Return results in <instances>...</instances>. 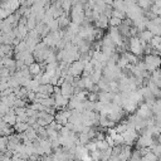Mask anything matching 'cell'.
Returning a JSON list of instances; mask_svg holds the SVG:
<instances>
[{
  "mask_svg": "<svg viewBox=\"0 0 161 161\" xmlns=\"http://www.w3.org/2000/svg\"><path fill=\"white\" fill-rule=\"evenodd\" d=\"M144 63L146 66V72H149L151 74L152 72H155L156 69H159L161 67V58L159 55L147 54L144 57Z\"/></svg>",
  "mask_w": 161,
  "mask_h": 161,
  "instance_id": "cell-1",
  "label": "cell"
},
{
  "mask_svg": "<svg viewBox=\"0 0 161 161\" xmlns=\"http://www.w3.org/2000/svg\"><path fill=\"white\" fill-rule=\"evenodd\" d=\"M122 137H123V144L127 145V146H131L137 139V131L134 130V128H127V131H125L122 134Z\"/></svg>",
  "mask_w": 161,
  "mask_h": 161,
  "instance_id": "cell-2",
  "label": "cell"
},
{
  "mask_svg": "<svg viewBox=\"0 0 161 161\" xmlns=\"http://www.w3.org/2000/svg\"><path fill=\"white\" fill-rule=\"evenodd\" d=\"M136 115H137L140 118L149 120V118H151V117H152V111H151V108H150L149 106H146L145 103H142V105H140V107L137 108Z\"/></svg>",
  "mask_w": 161,
  "mask_h": 161,
  "instance_id": "cell-3",
  "label": "cell"
},
{
  "mask_svg": "<svg viewBox=\"0 0 161 161\" xmlns=\"http://www.w3.org/2000/svg\"><path fill=\"white\" fill-rule=\"evenodd\" d=\"M155 142H156V141H154L152 137L146 136V135H142V136H140V137L137 139V146H139V149H144V147L150 149Z\"/></svg>",
  "mask_w": 161,
  "mask_h": 161,
  "instance_id": "cell-4",
  "label": "cell"
},
{
  "mask_svg": "<svg viewBox=\"0 0 161 161\" xmlns=\"http://www.w3.org/2000/svg\"><path fill=\"white\" fill-rule=\"evenodd\" d=\"M53 98H54V107L55 108H64L66 106H68L69 100L63 97L62 94H55V96H53Z\"/></svg>",
  "mask_w": 161,
  "mask_h": 161,
  "instance_id": "cell-5",
  "label": "cell"
},
{
  "mask_svg": "<svg viewBox=\"0 0 161 161\" xmlns=\"http://www.w3.org/2000/svg\"><path fill=\"white\" fill-rule=\"evenodd\" d=\"M28 71H29V73H30V76H38V74H40L42 73V66L39 63H37V62H34L33 64H30V66L28 67Z\"/></svg>",
  "mask_w": 161,
  "mask_h": 161,
  "instance_id": "cell-6",
  "label": "cell"
},
{
  "mask_svg": "<svg viewBox=\"0 0 161 161\" xmlns=\"http://www.w3.org/2000/svg\"><path fill=\"white\" fill-rule=\"evenodd\" d=\"M28 128H29V126H28L26 122H17L15 126H14V130L18 131V132H20V134H24Z\"/></svg>",
  "mask_w": 161,
  "mask_h": 161,
  "instance_id": "cell-7",
  "label": "cell"
},
{
  "mask_svg": "<svg viewBox=\"0 0 161 161\" xmlns=\"http://www.w3.org/2000/svg\"><path fill=\"white\" fill-rule=\"evenodd\" d=\"M122 24V20L116 19V18H111L108 19V25H111V28H118Z\"/></svg>",
  "mask_w": 161,
  "mask_h": 161,
  "instance_id": "cell-8",
  "label": "cell"
},
{
  "mask_svg": "<svg viewBox=\"0 0 161 161\" xmlns=\"http://www.w3.org/2000/svg\"><path fill=\"white\" fill-rule=\"evenodd\" d=\"M144 157H145L147 161H159V157H157L156 155H154L151 151H149V152H147V154H146Z\"/></svg>",
  "mask_w": 161,
  "mask_h": 161,
  "instance_id": "cell-9",
  "label": "cell"
},
{
  "mask_svg": "<svg viewBox=\"0 0 161 161\" xmlns=\"http://www.w3.org/2000/svg\"><path fill=\"white\" fill-rule=\"evenodd\" d=\"M26 97H28V100H29L30 102H34V101L37 100V93H36V92H33V91H28Z\"/></svg>",
  "mask_w": 161,
  "mask_h": 161,
  "instance_id": "cell-10",
  "label": "cell"
},
{
  "mask_svg": "<svg viewBox=\"0 0 161 161\" xmlns=\"http://www.w3.org/2000/svg\"><path fill=\"white\" fill-rule=\"evenodd\" d=\"M9 15H10V14H9V13H8L5 9L0 8V20H2V19H7Z\"/></svg>",
  "mask_w": 161,
  "mask_h": 161,
  "instance_id": "cell-11",
  "label": "cell"
}]
</instances>
